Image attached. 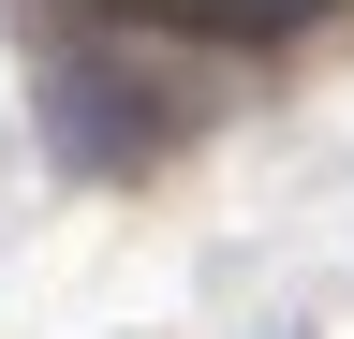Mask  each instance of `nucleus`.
I'll use <instances>...</instances> for the list:
<instances>
[{"label": "nucleus", "mask_w": 354, "mask_h": 339, "mask_svg": "<svg viewBox=\"0 0 354 339\" xmlns=\"http://www.w3.org/2000/svg\"><path fill=\"white\" fill-rule=\"evenodd\" d=\"M192 133V89H162L148 59L118 45H44V148L74 177H148V162Z\"/></svg>", "instance_id": "nucleus-1"}, {"label": "nucleus", "mask_w": 354, "mask_h": 339, "mask_svg": "<svg viewBox=\"0 0 354 339\" xmlns=\"http://www.w3.org/2000/svg\"><path fill=\"white\" fill-rule=\"evenodd\" d=\"M74 15H104V30H133V45H281V0H74Z\"/></svg>", "instance_id": "nucleus-2"}, {"label": "nucleus", "mask_w": 354, "mask_h": 339, "mask_svg": "<svg viewBox=\"0 0 354 339\" xmlns=\"http://www.w3.org/2000/svg\"><path fill=\"white\" fill-rule=\"evenodd\" d=\"M281 15H295V30H310V15H339V0H281Z\"/></svg>", "instance_id": "nucleus-3"}]
</instances>
